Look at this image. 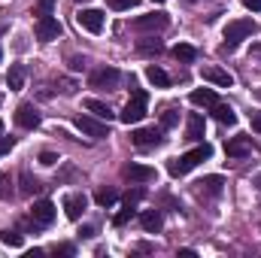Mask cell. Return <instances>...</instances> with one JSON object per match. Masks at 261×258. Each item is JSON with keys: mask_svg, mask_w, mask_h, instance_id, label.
Returning <instances> with one entry per match:
<instances>
[{"mask_svg": "<svg viewBox=\"0 0 261 258\" xmlns=\"http://www.w3.org/2000/svg\"><path fill=\"white\" fill-rule=\"evenodd\" d=\"M82 67H85V61H82V58H70V70H76V73H79Z\"/></svg>", "mask_w": 261, "mask_h": 258, "instance_id": "39", "label": "cell"}, {"mask_svg": "<svg viewBox=\"0 0 261 258\" xmlns=\"http://www.w3.org/2000/svg\"><path fill=\"white\" fill-rule=\"evenodd\" d=\"M0 134H3V122H0Z\"/></svg>", "mask_w": 261, "mask_h": 258, "instance_id": "45", "label": "cell"}, {"mask_svg": "<svg viewBox=\"0 0 261 258\" xmlns=\"http://www.w3.org/2000/svg\"><path fill=\"white\" fill-rule=\"evenodd\" d=\"M255 186H258V189H261V173H258V176H255Z\"/></svg>", "mask_w": 261, "mask_h": 258, "instance_id": "43", "label": "cell"}, {"mask_svg": "<svg viewBox=\"0 0 261 258\" xmlns=\"http://www.w3.org/2000/svg\"><path fill=\"white\" fill-rule=\"evenodd\" d=\"M0 240H3L6 246H21V234H18L15 228H6V231H0Z\"/></svg>", "mask_w": 261, "mask_h": 258, "instance_id": "28", "label": "cell"}, {"mask_svg": "<svg viewBox=\"0 0 261 258\" xmlns=\"http://www.w3.org/2000/svg\"><path fill=\"white\" fill-rule=\"evenodd\" d=\"M40 189H43V186H40L31 173H24V176H21V192H24V194H34V192H40Z\"/></svg>", "mask_w": 261, "mask_h": 258, "instance_id": "29", "label": "cell"}, {"mask_svg": "<svg viewBox=\"0 0 261 258\" xmlns=\"http://www.w3.org/2000/svg\"><path fill=\"white\" fill-rule=\"evenodd\" d=\"M34 34H37V40H40V43H52V40H58L61 24H58V18H55V15H40V18H37Z\"/></svg>", "mask_w": 261, "mask_h": 258, "instance_id": "5", "label": "cell"}, {"mask_svg": "<svg viewBox=\"0 0 261 258\" xmlns=\"http://www.w3.org/2000/svg\"><path fill=\"white\" fill-rule=\"evenodd\" d=\"M6 85H9L12 91H18V88L24 85V67H21V64L9 67V73H6Z\"/></svg>", "mask_w": 261, "mask_h": 258, "instance_id": "23", "label": "cell"}, {"mask_svg": "<svg viewBox=\"0 0 261 258\" xmlns=\"http://www.w3.org/2000/svg\"><path fill=\"white\" fill-rule=\"evenodd\" d=\"M243 6L252 9V12H261V0H243Z\"/></svg>", "mask_w": 261, "mask_h": 258, "instance_id": "38", "label": "cell"}, {"mask_svg": "<svg viewBox=\"0 0 261 258\" xmlns=\"http://www.w3.org/2000/svg\"><path fill=\"white\" fill-rule=\"evenodd\" d=\"M210 110H213V119H216V122H222V125H234V122H237V113H234L228 104H219V100H216Z\"/></svg>", "mask_w": 261, "mask_h": 258, "instance_id": "18", "label": "cell"}, {"mask_svg": "<svg viewBox=\"0 0 261 258\" xmlns=\"http://www.w3.org/2000/svg\"><path fill=\"white\" fill-rule=\"evenodd\" d=\"M140 52H161L164 46H161V40H155V37H149V40H143L140 46H137Z\"/></svg>", "mask_w": 261, "mask_h": 258, "instance_id": "30", "label": "cell"}, {"mask_svg": "<svg viewBox=\"0 0 261 258\" xmlns=\"http://www.w3.org/2000/svg\"><path fill=\"white\" fill-rule=\"evenodd\" d=\"M55 252L58 255H73V246L70 243H61V246H55Z\"/></svg>", "mask_w": 261, "mask_h": 258, "instance_id": "37", "label": "cell"}, {"mask_svg": "<svg viewBox=\"0 0 261 258\" xmlns=\"http://www.w3.org/2000/svg\"><path fill=\"white\" fill-rule=\"evenodd\" d=\"M79 234H82V237H94V228H91V225H85V228H82Z\"/></svg>", "mask_w": 261, "mask_h": 258, "instance_id": "40", "label": "cell"}, {"mask_svg": "<svg viewBox=\"0 0 261 258\" xmlns=\"http://www.w3.org/2000/svg\"><path fill=\"white\" fill-rule=\"evenodd\" d=\"M12 194V183H9V176H0V197H9Z\"/></svg>", "mask_w": 261, "mask_h": 258, "instance_id": "32", "label": "cell"}, {"mask_svg": "<svg viewBox=\"0 0 261 258\" xmlns=\"http://www.w3.org/2000/svg\"><path fill=\"white\" fill-rule=\"evenodd\" d=\"M210 155H213V149H210L206 143H200V146H195L192 152H186V155L173 158V161L167 164V170H170V176H186L189 170H195L200 161H206Z\"/></svg>", "mask_w": 261, "mask_h": 258, "instance_id": "1", "label": "cell"}, {"mask_svg": "<svg viewBox=\"0 0 261 258\" xmlns=\"http://www.w3.org/2000/svg\"><path fill=\"white\" fill-rule=\"evenodd\" d=\"M76 21H79V28H85L88 34H100V31H103V12H100V9H79Z\"/></svg>", "mask_w": 261, "mask_h": 258, "instance_id": "9", "label": "cell"}, {"mask_svg": "<svg viewBox=\"0 0 261 258\" xmlns=\"http://www.w3.org/2000/svg\"><path fill=\"white\" fill-rule=\"evenodd\" d=\"M94 200H97V207H113L119 200V192L116 189H97L94 192Z\"/></svg>", "mask_w": 261, "mask_h": 258, "instance_id": "24", "label": "cell"}, {"mask_svg": "<svg viewBox=\"0 0 261 258\" xmlns=\"http://www.w3.org/2000/svg\"><path fill=\"white\" fill-rule=\"evenodd\" d=\"M52 9H55V0H40L37 9H34V15H52Z\"/></svg>", "mask_w": 261, "mask_h": 258, "instance_id": "31", "label": "cell"}, {"mask_svg": "<svg viewBox=\"0 0 261 258\" xmlns=\"http://www.w3.org/2000/svg\"><path fill=\"white\" fill-rule=\"evenodd\" d=\"M170 24L167 12H149V15H137L134 18V31H164Z\"/></svg>", "mask_w": 261, "mask_h": 258, "instance_id": "6", "label": "cell"}, {"mask_svg": "<svg viewBox=\"0 0 261 258\" xmlns=\"http://www.w3.org/2000/svg\"><path fill=\"white\" fill-rule=\"evenodd\" d=\"M40 161H43L46 167H52V164H58V155H55V152H43V155H40Z\"/></svg>", "mask_w": 261, "mask_h": 258, "instance_id": "34", "label": "cell"}, {"mask_svg": "<svg viewBox=\"0 0 261 258\" xmlns=\"http://www.w3.org/2000/svg\"><path fill=\"white\" fill-rule=\"evenodd\" d=\"M130 143L137 146V149H149V146H158L161 143V131L158 128H140L130 134Z\"/></svg>", "mask_w": 261, "mask_h": 258, "instance_id": "14", "label": "cell"}, {"mask_svg": "<svg viewBox=\"0 0 261 258\" xmlns=\"http://www.w3.org/2000/svg\"><path fill=\"white\" fill-rule=\"evenodd\" d=\"M76 128L82 131V134H88V137H94V140L110 137L107 122H97V116H94V119H91V116H76Z\"/></svg>", "mask_w": 261, "mask_h": 258, "instance_id": "8", "label": "cell"}, {"mask_svg": "<svg viewBox=\"0 0 261 258\" xmlns=\"http://www.w3.org/2000/svg\"><path fill=\"white\" fill-rule=\"evenodd\" d=\"M179 255H182V258H195L197 252H195V249H179Z\"/></svg>", "mask_w": 261, "mask_h": 258, "instance_id": "41", "label": "cell"}, {"mask_svg": "<svg viewBox=\"0 0 261 258\" xmlns=\"http://www.w3.org/2000/svg\"><path fill=\"white\" fill-rule=\"evenodd\" d=\"M146 79H149L152 85H158V88H167V85H170V76H167V73H164L158 64H149V67H146Z\"/></svg>", "mask_w": 261, "mask_h": 258, "instance_id": "20", "label": "cell"}, {"mask_svg": "<svg viewBox=\"0 0 261 258\" xmlns=\"http://www.w3.org/2000/svg\"><path fill=\"white\" fill-rule=\"evenodd\" d=\"M173 55H176L179 61H195V58H197V49H195V46H189V43H179V46L173 49Z\"/></svg>", "mask_w": 261, "mask_h": 258, "instance_id": "25", "label": "cell"}, {"mask_svg": "<svg viewBox=\"0 0 261 258\" xmlns=\"http://www.w3.org/2000/svg\"><path fill=\"white\" fill-rule=\"evenodd\" d=\"M258 31V24L252 21V18H237V21H228L225 24V46H231V49H237V43H243L246 37H252Z\"/></svg>", "mask_w": 261, "mask_h": 258, "instance_id": "2", "label": "cell"}, {"mask_svg": "<svg viewBox=\"0 0 261 258\" xmlns=\"http://www.w3.org/2000/svg\"><path fill=\"white\" fill-rule=\"evenodd\" d=\"M249 152H252V137H246V134H237V137H231L225 143V155L228 158H243Z\"/></svg>", "mask_w": 261, "mask_h": 258, "instance_id": "10", "label": "cell"}, {"mask_svg": "<svg viewBox=\"0 0 261 258\" xmlns=\"http://www.w3.org/2000/svg\"><path fill=\"white\" fill-rule=\"evenodd\" d=\"M222 189H225V179L222 176H203L200 183H195L197 197H219Z\"/></svg>", "mask_w": 261, "mask_h": 258, "instance_id": "13", "label": "cell"}, {"mask_svg": "<svg viewBox=\"0 0 261 258\" xmlns=\"http://www.w3.org/2000/svg\"><path fill=\"white\" fill-rule=\"evenodd\" d=\"M119 79H122V73H119L116 67H100V70H94V73H91V88H100V91H116Z\"/></svg>", "mask_w": 261, "mask_h": 258, "instance_id": "4", "label": "cell"}, {"mask_svg": "<svg viewBox=\"0 0 261 258\" xmlns=\"http://www.w3.org/2000/svg\"><path fill=\"white\" fill-rule=\"evenodd\" d=\"M122 176L130 179V183H152L155 179V167H146V164H125L122 167Z\"/></svg>", "mask_w": 261, "mask_h": 258, "instance_id": "12", "label": "cell"}, {"mask_svg": "<svg viewBox=\"0 0 261 258\" xmlns=\"http://www.w3.org/2000/svg\"><path fill=\"white\" fill-rule=\"evenodd\" d=\"M110 6L113 9H130V6H137V0H110Z\"/></svg>", "mask_w": 261, "mask_h": 258, "instance_id": "33", "label": "cell"}, {"mask_svg": "<svg viewBox=\"0 0 261 258\" xmlns=\"http://www.w3.org/2000/svg\"><path fill=\"white\" fill-rule=\"evenodd\" d=\"M252 55H258V58H261V46H255V49H252Z\"/></svg>", "mask_w": 261, "mask_h": 258, "instance_id": "42", "label": "cell"}, {"mask_svg": "<svg viewBox=\"0 0 261 258\" xmlns=\"http://www.w3.org/2000/svg\"><path fill=\"white\" fill-rule=\"evenodd\" d=\"M85 110H88L91 116L103 119V122H110V119H113V110H110V107H107L103 100H94V97H91V100H85Z\"/></svg>", "mask_w": 261, "mask_h": 258, "instance_id": "21", "label": "cell"}, {"mask_svg": "<svg viewBox=\"0 0 261 258\" xmlns=\"http://www.w3.org/2000/svg\"><path fill=\"white\" fill-rule=\"evenodd\" d=\"M152 3H164V0H152Z\"/></svg>", "mask_w": 261, "mask_h": 258, "instance_id": "44", "label": "cell"}, {"mask_svg": "<svg viewBox=\"0 0 261 258\" xmlns=\"http://www.w3.org/2000/svg\"><path fill=\"white\" fill-rule=\"evenodd\" d=\"M0 58H3V52H0Z\"/></svg>", "mask_w": 261, "mask_h": 258, "instance_id": "47", "label": "cell"}, {"mask_svg": "<svg viewBox=\"0 0 261 258\" xmlns=\"http://www.w3.org/2000/svg\"><path fill=\"white\" fill-rule=\"evenodd\" d=\"M9 149H12V137H3L0 134V155H6Z\"/></svg>", "mask_w": 261, "mask_h": 258, "instance_id": "35", "label": "cell"}, {"mask_svg": "<svg viewBox=\"0 0 261 258\" xmlns=\"http://www.w3.org/2000/svg\"><path fill=\"white\" fill-rule=\"evenodd\" d=\"M130 219H134V203H125L119 213H116V219H113V225L116 228H122V225H128Z\"/></svg>", "mask_w": 261, "mask_h": 258, "instance_id": "26", "label": "cell"}, {"mask_svg": "<svg viewBox=\"0 0 261 258\" xmlns=\"http://www.w3.org/2000/svg\"><path fill=\"white\" fill-rule=\"evenodd\" d=\"M186 140H192V143L203 140V116H197V113H192V116H189V125H186Z\"/></svg>", "mask_w": 261, "mask_h": 258, "instance_id": "19", "label": "cell"}, {"mask_svg": "<svg viewBox=\"0 0 261 258\" xmlns=\"http://www.w3.org/2000/svg\"><path fill=\"white\" fill-rule=\"evenodd\" d=\"M216 100H219V97H216L213 88H195V91H192V104H195V107H213Z\"/></svg>", "mask_w": 261, "mask_h": 258, "instance_id": "22", "label": "cell"}, {"mask_svg": "<svg viewBox=\"0 0 261 258\" xmlns=\"http://www.w3.org/2000/svg\"><path fill=\"white\" fill-rule=\"evenodd\" d=\"M176 122H179V113H176L173 107H167V110L161 113V128H176Z\"/></svg>", "mask_w": 261, "mask_h": 258, "instance_id": "27", "label": "cell"}, {"mask_svg": "<svg viewBox=\"0 0 261 258\" xmlns=\"http://www.w3.org/2000/svg\"><path fill=\"white\" fill-rule=\"evenodd\" d=\"M189 3H197V0H189Z\"/></svg>", "mask_w": 261, "mask_h": 258, "instance_id": "46", "label": "cell"}, {"mask_svg": "<svg viewBox=\"0 0 261 258\" xmlns=\"http://www.w3.org/2000/svg\"><path fill=\"white\" fill-rule=\"evenodd\" d=\"M249 122H252V131H258V134H261V113H252V116H249Z\"/></svg>", "mask_w": 261, "mask_h": 258, "instance_id": "36", "label": "cell"}, {"mask_svg": "<svg viewBox=\"0 0 261 258\" xmlns=\"http://www.w3.org/2000/svg\"><path fill=\"white\" fill-rule=\"evenodd\" d=\"M15 125L24 131H34L40 125V113H37V107L34 104H21L18 110H15Z\"/></svg>", "mask_w": 261, "mask_h": 258, "instance_id": "11", "label": "cell"}, {"mask_svg": "<svg viewBox=\"0 0 261 258\" xmlns=\"http://www.w3.org/2000/svg\"><path fill=\"white\" fill-rule=\"evenodd\" d=\"M200 76H203L206 82L219 85V88H231V85H234V76H231L228 70H222V67H203Z\"/></svg>", "mask_w": 261, "mask_h": 258, "instance_id": "15", "label": "cell"}, {"mask_svg": "<svg viewBox=\"0 0 261 258\" xmlns=\"http://www.w3.org/2000/svg\"><path fill=\"white\" fill-rule=\"evenodd\" d=\"M140 225H143L146 234H158L161 231V213L158 210H143L140 213Z\"/></svg>", "mask_w": 261, "mask_h": 258, "instance_id": "17", "label": "cell"}, {"mask_svg": "<svg viewBox=\"0 0 261 258\" xmlns=\"http://www.w3.org/2000/svg\"><path fill=\"white\" fill-rule=\"evenodd\" d=\"M85 207H88V197H85L82 192L67 194V197H64V213H67V219H73V222L85 213Z\"/></svg>", "mask_w": 261, "mask_h": 258, "instance_id": "16", "label": "cell"}, {"mask_svg": "<svg viewBox=\"0 0 261 258\" xmlns=\"http://www.w3.org/2000/svg\"><path fill=\"white\" fill-rule=\"evenodd\" d=\"M31 222H34L37 228H49V225L55 222V203H52V200H37L34 210H31Z\"/></svg>", "mask_w": 261, "mask_h": 258, "instance_id": "7", "label": "cell"}, {"mask_svg": "<svg viewBox=\"0 0 261 258\" xmlns=\"http://www.w3.org/2000/svg\"><path fill=\"white\" fill-rule=\"evenodd\" d=\"M146 104H149V94H146L143 88H137V91L130 94V100L125 104V110L119 113V119H122L125 125H137V122L146 116Z\"/></svg>", "mask_w": 261, "mask_h": 258, "instance_id": "3", "label": "cell"}]
</instances>
